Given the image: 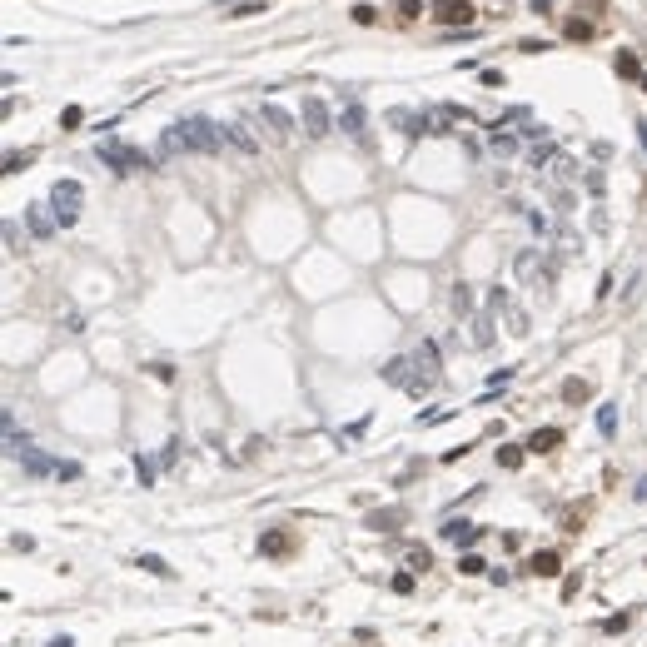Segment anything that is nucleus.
I'll use <instances>...</instances> for the list:
<instances>
[{
  "mask_svg": "<svg viewBox=\"0 0 647 647\" xmlns=\"http://www.w3.org/2000/svg\"><path fill=\"white\" fill-rule=\"evenodd\" d=\"M80 204H85V189H80V180H55L50 185V214L70 229L75 220H80Z\"/></svg>",
  "mask_w": 647,
  "mask_h": 647,
  "instance_id": "obj_3",
  "label": "nucleus"
},
{
  "mask_svg": "<svg viewBox=\"0 0 647 647\" xmlns=\"http://www.w3.org/2000/svg\"><path fill=\"white\" fill-rule=\"evenodd\" d=\"M498 463H503V468H518V463H523V448H498Z\"/></svg>",
  "mask_w": 647,
  "mask_h": 647,
  "instance_id": "obj_36",
  "label": "nucleus"
},
{
  "mask_svg": "<svg viewBox=\"0 0 647 647\" xmlns=\"http://www.w3.org/2000/svg\"><path fill=\"white\" fill-rule=\"evenodd\" d=\"M553 249H558V254H563V259H573V254H578V249H582V239H578V234H573V229H558V239H553Z\"/></svg>",
  "mask_w": 647,
  "mask_h": 647,
  "instance_id": "obj_25",
  "label": "nucleus"
},
{
  "mask_svg": "<svg viewBox=\"0 0 647 647\" xmlns=\"http://www.w3.org/2000/svg\"><path fill=\"white\" fill-rule=\"evenodd\" d=\"M394 592H413V573H399L394 578Z\"/></svg>",
  "mask_w": 647,
  "mask_h": 647,
  "instance_id": "obj_38",
  "label": "nucleus"
},
{
  "mask_svg": "<svg viewBox=\"0 0 647 647\" xmlns=\"http://www.w3.org/2000/svg\"><path fill=\"white\" fill-rule=\"evenodd\" d=\"M45 209H50V204H25V229H30L35 239H50V234H55V225H60L55 214H45Z\"/></svg>",
  "mask_w": 647,
  "mask_h": 647,
  "instance_id": "obj_11",
  "label": "nucleus"
},
{
  "mask_svg": "<svg viewBox=\"0 0 647 647\" xmlns=\"http://www.w3.org/2000/svg\"><path fill=\"white\" fill-rule=\"evenodd\" d=\"M548 175H553V185H573V180L582 175V170L573 165V159H568V154H558V159H553V170H548Z\"/></svg>",
  "mask_w": 647,
  "mask_h": 647,
  "instance_id": "obj_19",
  "label": "nucleus"
},
{
  "mask_svg": "<svg viewBox=\"0 0 647 647\" xmlns=\"http://www.w3.org/2000/svg\"><path fill=\"white\" fill-rule=\"evenodd\" d=\"M149 373H154L159 384H170V379H175V368H170V363H149Z\"/></svg>",
  "mask_w": 647,
  "mask_h": 647,
  "instance_id": "obj_37",
  "label": "nucleus"
},
{
  "mask_svg": "<svg viewBox=\"0 0 647 647\" xmlns=\"http://www.w3.org/2000/svg\"><path fill=\"white\" fill-rule=\"evenodd\" d=\"M618 75H627V80H642L647 70H642V60L632 55V50H618Z\"/></svg>",
  "mask_w": 647,
  "mask_h": 647,
  "instance_id": "obj_22",
  "label": "nucleus"
},
{
  "mask_svg": "<svg viewBox=\"0 0 647 647\" xmlns=\"http://www.w3.org/2000/svg\"><path fill=\"white\" fill-rule=\"evenodd\" d=\"M642 90H647V75H642Z\"/></svg>",
  "mask_w": 647,
  "mask_h": 647,
  "instance_id": "obj_43",
  "label": "nucleus"
},
{
  "mask_svg": "<svg viewBox=\"0 0 647 647\" xmlns=\"http://www.w3.org/2000/svg\"><path fill=\"white\" fill-rule=\"evenodd\" d=\"M473 15H478L473 0H439V6H434V20H439V25H463V30H468Z\"/></svg>",
  "mask_w": 647,
  "mask_h": 647,
  "instance_id": "obj_7",
  "label": "nucleus"
},
{
  "mask_svg": "<svg viewBox=\"0 0 647 647\" xmlns=\"http://www.w3.org/2000/svg\"><path fill=\"white\" fill-rule=\"evenodd\" d=\"M513 274H518L523 284L548 289V284H553V264H543V249H518V254H513Z\"/></svg>",
  "mask_w": 647,
  "mask_h": 647,
  "instance_id": "obj_4",
  "label": "nucleus"
},
{
  "mask_svg": "<svg viewBox=\"0 0 647 647\" xmlns=\"http://www.w3.org/2000/svg\"><path fill=\"white\" fill-rule=\"evenodd\" d=\"M493 324H498V319H493L488 309H483V314H468V344H473V349H488V344L498 339Z\"/></svg>",
  "mask_w": 647,
  "mask_h": 647,
  "instance_id": "obj_10",
  "label": "nucleus"
},
{
  "mask_svg": "<svg viewBox=\"0 0 647 647\" xmlns=\"http://www.w3.org/2000/svg\"><path fill=\"white\" fill-rule=\"evenodd\" d=\"M399 135H408V140H418V135H428V120H423V110H389L384 115Z\"/></svg>",
  "mask_w": 647,
  "mask_h": 647,
  "instance_id": "obj_9",
  "label": "nucleus"
},
{
  "mask_svg": "<svg viewBox=\"0 0 647 647\" xmlns=\"http://www.w3.org/2000/svg\"><path fill=\"white\" fill-rule=\"evenodd\" d=\"M488 145H493V154H518V135H503L498 125L488 130Z\"/></svg>",
  "mask_w": 647,
  "mask_h": 647,
  "instance_id": "obj_23",
  "label": "nucleus"
},
{
  "mask_svg": "<svg viewBox=\"0 0 647 647\" xmlns=\"http://www.w3.org/2000/svg\"><path fill=\"white\" fill-rule=\"evenodd\" d=\"M553 159H558L553 145H533V149H528V165H533V170H553Z\"/></svg>",
  "mask_w": 647,
  "mask_h": 647,
  "instance_id": "obj_21",
  "label": "nucleus"
},
{
  "mask_svg": "<svg viewBox=\"0 0 647 647\" xmlns=\"http://www.w3.org/2000/svg\"><path fill=\"white\" fill-rule=\"evenodd\" d=\"M225 145L254 154V149H259V135H249V120H239V125H225Z\"/></svg>",
  "mask_w": 647,
  "mask_h": 647,
  "instance_id": "obj_16",
  "label": "nucleus"
},
{
  "mask_svg": "<svg viewBox=\"0 0 647 647\" xmlns=\"http://www.w3.org/2000/svg\"><path fill=\"white\" fill-rule=\"evenodd\" d=\"M254 120H259V125H269V135H274V140H289V135H294V115H289V110H279L274 100L259 105V115H254Z\"/></svg>",
  "mask_w": 647,
  "mask_h": 647,
  "instance_id": "obj_8",
  "label": "nucleus"
},
{
  "mask_svg": "<svg viewBox=\"0 0 647 647\" xmlns=\"http://www.w3.org/2000/svg\"><path fill=\"white\" fill-rule=\"evenodd\" d=\"M339 130H344L349 140H359V145H368V115H363V105H359V95H344V100H339Z\"/></svg>",
  "mask_w": 647,
  "mask_h": 647,
  "instance_id": "obj_5",
  "label": "nucleus"
},
{
  "mask_svg": "<svg viewBox=\"0 0 647 647\" xmlns=\"http://www.w3.org/2000/svg\"><path fill=\"white\" fill-rule=\"evenodd\" d=\"M399 523H403V513H399V508H389V513H373V518H368V528H379V533H389V528H399Z\"/></svg>",
  "mask_w": 647,
  "mask_h": 647,
  "instance_id": "obj_29",
  "label": "nucleus"
},
{
  "mask_svg": "<svg viewBox=\"0 0 647 647\" xmlns=\"http://www.w3.org/2000/svg\"><path fill=\"white\" fill-rule=\"evenodd\" d=\"M558 443H563V428H538V434L528 439L533 453H548V448H558Z\"/></svg>",
  "mask_w": 647,
  "mask_h": 647,
  "instance_id": "obj_18",
  "label": "nucleus"
},
{
  "mask_svg": "<svg viewBox=\"0 0 647 647\" xmlns=\"http://www.w3.org/2000/svg\"><path fill=\"white\" fill-rule=\"evenodd\" d=\"M140 568H145V573H154V578H175V568H170L165 558H154V553H140Z\"/></svg>",
  "mask_w": 647,
  "mask_h": 647,
  "instance_id": "obj_28",
  "label": "nucleus"
},
{
  "mask_svg": "<svg viewBox=\"0 0 647 647\" xmlns=\"http://www.w3.org/2000/svg\"><path fill=\"white\" fill-rule=\"evenodd\" d=\"M632 493H637V498L647 503V478H637V488H632Z\"/></svg>",
  "mask_w": 647,
  "mask_h": 647,
  "instance_id": "obj_40",
  "label": "nucleus"
},
{
  "mask_svg": "<svg viewBox=\"0 0 647 647\" xmlns=\"http://www.w3.org/2000/svg\"><path fill=\"white\" fill-rule=\"evenodd\" d=\"M528 573L553 578V573H558V553H533V558H528Z\"/></svg>",
  "mask_w": 647,
  "mask_h": 647,
  "instance_id": "obj_20",
  "label": "nucleus"
},
{
  "mask_svg": "<svg viewBox=\"0 0 647 647\" xmlns=\"http://www.w3.org/2000/svg\"><path fill=\"white\" fill-rule=\"evenodd\" d=\"M95 159H100L105 170H115V175H140V170H154L159 165V154H145V149H135L125 140H100L95 145Z\"/></svg>",
  "mask_w": 647,
  "mask_h": 647,
  "instance_id": "obj_1",
  "label": "nucleus"
},
{
  "mask_svg": "<svg viewBox=\"0 0 647 647\" xmlns=\"http://www.w3.org/2000/svg\"><path fill=\"white\" fill-rule=\"evenodd\" d=\"M453 309H458V314H478V299H473L468 284H453Z\"/></svg>",
  "mask_w": 647,
  "mask_h": 647,
  "instance_id": "obj_26",
  "label": "nucleus"
},
{
  "mask_svg": "<svg viewBox=\"0 0 647 647\" xmlns=\"http://www.w3.org/2000/svg\"><path fill=\"white\" fill-rule=\"evenodd\" d=\"M50 647H75V642L70 637H50Z\"/></svg>",
  "mask_w": 647,
  "mask_h": 647,
  "instance_id": "obj_41",
  "label": "nucleus"
},
{
  "mask_svg": "<svg viewBox=\"0 0 647 647\" xmlns=\"http://www.w3.org/2000/svg\"><path fill=\"white\" fill-rule=\"evenodd\" d=\"M399 15H403V20H413V15H418V0H403V6H399Z\"/></svg>",
  "mask_w": 647,
  "mask_h": 647,
  "instance_id": "obj_39",
  "label": "nucleus"
},
{
  "mask_svg": "<svg viewBox=\"0 0 647 647\" xmlns=\"http://www.w3.org/2000/svg\"><path fill=\"white\" fill-rule=\"evenodd\" d=\"M154 154H159V159H165V165H170V159H185V154H189V145H185V135H180V125H170V130H159V145H154Z\"/></svg>",
  "mask_w": 647,
  "mask_h": 647,
  "instance_id": "obj_12",
  "label": "nucleus"
},
{
  "mask_svg": "<svg viewBox=\"0 0 647 647\" xmlns=\"http://www.w3.org/2000/svg\"><path fill=\"white\" fill-rule=\"evenodd\" d=\"M413 368L423 373V379L439 384V344H434V339H423V344L413 349Z\"/></svg>",
  "mask_w": 647,
  "mask_h": 647,
  "instance_id": "obj_14",
  "label": "nucleus"
},
{
  "mask_svg": "<svg viewBox=\"0 0 647 647\" xmlns=\"http://www.w3.org/2000/svg\"><path fill=\"white\" fill-rule=\"evenodd\" d=\"M598 434H603V439H613V434H618V408H613V403H603V408H598Z\"/></svg>",
  "mask_w": 647,
  "mask_h": 647,
  "instance_id": "obj_27",
  "label": "nucleus"
},
{
  "mask_svg": "<svg viewBox=\"0 0 647 647\" xmlns=\"http://www.w3.org/2000/svg\"><path fill=\"white\" fill-rule=\"evenodd\" d=\"M20 468H25L30 478H50V473H60V463H55V458H45L40 448H25V453H20Z\"/></svg>",
  "mask_w": 647,
  "mask_h": 647,
  "instance_id": "obj_15",
  "label": "nucleus"
},
{
  "mask_svg": "<svg viewBox=\"0 0 647 647\" xmlns=\"http://www.w3.org/2000/svg\"><path fill=\"white\" fill-rule=\"evenodd\" d=\"M299 125H304L309 140H324V135L334 130V120H329V110H324V100H319V95H304V105H299Z\"/></svg>",
  "mask_w": 647,
  "mask_h": 647,
  "instance_id": "obj_6",
  "label": "nucleus"
},
{
  "mask_svg": "<svg viewBox=\"0 0 647 647\" xmlns=\"http://www.w3.org/2000/svg\"><path fill=\"white\" fill-rule=\"evenodd\" d=\"M478 538H483V528H478V523H468V518H448V523H443V543L468 548V543H478Z\"/></svg>",
  "mask_w": 647,
  "mask_h": 647,
  "instance_id": "obj_13",
  "label": "nucleus"
},
{
  "mask_svg": "<svg viewBox=\"0 0 647 647\" xmlns=\"http://www.w3.org/2000/svg\"><path fill=\"white\" fill-rule=\"evenodd\" d=\"M503 324H508V334H518V339L528 334V314H523L518 304H508V309H503Z\"/></svg>",
  "mask_w": 647,
  "mask_h": 647,
  "instance_id": "obj_24",
  "label": "nucleus"
},
{
  "mask_svg": "<svg viewBox=\"0 0 647 647\" xmlns=\"http://www.w3.org/2000/svg\"><path fill=\"white\" fill-rule=\"evenodd\" d=\"M408 568L413 573H428V568H434V553H428V548H408Z\"/></svg>",
  "mask_w": 647,
  "mask_h": 647,
  "instance_id": "obj_30",
  "label": "nucleus"
},
{
  "mask_svg": "<svg viewBox=\"0 0 647 647\" xmlns=\"http://www.w3.org/2000/svg\"><path fill=\"white\" fill-rule=\"evenodd\" d=\"M30 159H35L30 149H25V154H20V149H11V154H6V175H20V170L30 165Z\"/></svg>",
  "mask_w": 647,
  "mask_h": 647,
  "instance_id": "obj_31",
  "label": "nucleus"
},
{
  "mask_svg": "<svg viewBox=\"0 0 647 647\" xmlns=\"http://www.w3.org/2000/svg\"><path fill=\"white\" fill-rule=\"evenodd\" d=\"M135 473H140V483H145V488L154 483V468H149V458H145V453H135Z\"/></svg>",
  "mask_w": 647,
  "mask_h": 647,
  "instance_id": "obj_34",
  "label": "nucleus"
},
{
  "mask_svg": "<svg viewBox=\"0 0 647 647\" xmlns=\"http://www.w3.org/2000/svg\"><path fill=\"white\" fill-rule=\"evenodd\" d=\"M637 140H642V149H647V125H642V120H637Z\"/></svg>",
  "mask_w": 647,
  "mask_h": 647,
  "instance_id": "obj_42",
  "label": "nucleus"
},
{
  "mask_svg": "<svg viewBox=\"0 0 647 647\" xmlns=\"http://www.w3.org/2000/svg\"><path fill=\"white\" fill-rule=\"evenodd\" d=\"M458 573L478 578V573H483V558H478V553H463V558H458Z\"/></svg>",
  "mask_w": 647,
  "mask_h": 647,
  "instance_id": "obj_33",
  "label": "nucleus"
},
{
  "mask_svg": "<svg viewBox=\"0 0 647 647\" xmlns=\"http://www.w3.org/2000/svg\"><path fill=\"white\" fill-rule=\"evenodd\" d=\"M563 399H568V403L587 399V384H582V379H568V384H563Z\"/></svg>",
  "mask_w": 647,
  "mask_h": 647,
  "instance_id": "obj_32",
  "label": "nucleus"
},
{
  "mask_svg": "<svg viewBox=\"0 0 647 647\" xmlns=\"http://www.w3.org/2000/svg\"><path fill=\"white\" fill-rule=\"evenodd\" d=\"M587 35H592L587 20H568V40H587Z\"/></svg>",
  "mask_w": 647,
  "mask_h": 647,
  "instance_id": "obj_35",
  "label": "nucleus"
},
{
  "mask_svg": "<svg viewBox=\"0 0 647 647\" xmlns=\"http://www.w3.org/2000/svg\"><path fill=\"white\" fill-rule=\"evenodd\" d=\"M180 135H185L189 154H220L225 149V125H214L204 115H185L180 120Z\"/></svg>",
  "mask_w": 647,
  "mask_h": 647,
  "instance_id": "obj_2",
  "label": "nucleus"
},
{
  "mask_svg": "<svg viewBox=\"0 0 647 647\" xmlns=\"http://www.w3.org/2000/svg\"><path fill=\"white\" fill-rule=\"evenodd\" d=\"M408 368H413V359H389V363H384V384L408 389V384H413V373H408Z\"/></svg>",
  "mask_w": 647,
  "mask_h": 647,
  "instance_id": "obj_17",
  "label": "nucleus"
}]
</instances>
